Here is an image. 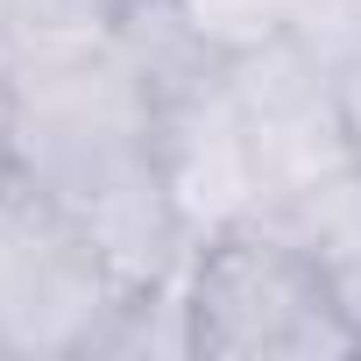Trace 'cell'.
Listing matches in <instances>:
<instances>
[{
  "label": "cell",
  "instance_id": "cell-1",
  "mask_svg": "<svg viewBox=\"0 0 361 361\" xmlns=\"http://www.w3.org/2000/svg\"><path fill=\"white\" fill-rule=\"evenodd\" d=\"M15 177L99 241L128 290L185 276L192 234L163 177L156 92L106 36L15 64Z\"/></svg>",
  "mask_w": 361,
  "mask_h": 361
},
{
  "label": "cell",
  "instance_id": "cell-5",
  "mask_svg": "<svg viewBox=\"0 0 361 361\" xmlns=\"http://www.w3.org/2000/svg\"><path fill=\"white\" fill-rule=\"evenodd\" d=\"M269 220L290 227L319 255V269L333 283V305H340V319L361 340V163H347V170L319 177V185H305L298 199L269 206Z\"/></svg>",
  "mask_w": 361,
  "mask_h": 361
},
{
  "label": "cell",
  "instance_id": "cell-8",
  "mask_svg": "<svg viewBox=\"0 0 361 361\" xmlns=\"http://www.w3.org/2000/svg\"><path fill=\"white\" fill-rule=\"evenodd\" d=\"M15 185V64L0 57V192Z\"/></svg>",
  "mask_w": 361,
  "mask_h": 361
},
{
  "label": "cell",
  "instance_id": "cell-2",
  "mask_svg": "<svg viewBox=\"0 0 361 361\" xmlns=\"http://www.w3.org/2000/svg\"><path fill=\"white\" fill-rule=\"evenodd\" d=\"M185 326L199 361H319L361 354L319 255L269 213L234 220L185 255Z\"/></svg>",
  "mask_w": 361,
  "mask_h": 361
},
{
  "label": "cell",
  "instance_id": "cell-6",
  "mask_svg": "<svg viewBox=\"0 0 361 361\" xmlns=\"http://www.w3.org/2000/svg\"><path fill=\"white\" fill-rule=\"evenodd\" d=\"M213 50H255L269 36H290V0H185Z\"/></svg>",
  "mask_w": 361,
  "mask_h": 361
},
{
  "label": "cell",
  "instance_id": "cell-4",
  "mask_svg": "<svg viewBox=\"0 0 361 361\" xmlns=\"http://www.w3.org/2000/svg\"><path fill=\"white\" fill-rule=\"evenodd\" d=\"M227 92H234V114H241L255 177H262V213L354 163L333 78L305 43L269 36L255 50H234L227 57Z\"/></svg>",
  "mask_w": 361,
  "mask_h": 361
},
{
  "label": "cell",
  "instance_id": "cell-9",
  "mask_svg": "<svg viewBox=\"0 0 361 361\" xmlns=\"http://www.w3.org/2000/svg\"><path fill=\"white\" fill-rule=\"evenodd\" d=\"M121 8H128V0H99V15H106V22H114V15H121Z\"/></svg>",
  "mask_w": 361,
  "mask_h": 361
},
{
  "label": "cell",
  "instance_id": "cell-7",
  "mask_svg": "<svg viewBox=\"0 0 361 361\" xmlns=\"http://www.w3.org/2000/svg\"><path fill=\"white\" fill-rule=\"evenodd\" d=\"M326 78H333V99H340V128H347V142H354V163H361V22H354V36L340 43V57L326 64Z\"/></svg>",
  "mask_w": 361,
  "mask_h": 361
},
{
  "label": "cell",
  "instance_id": "cell-3",
  "mask_svg": "<svg viewBox=\"0 0 361 361\" xmlns=\"http://www.w3.org/2000/svg\"><path fill=\"white\" fill-rule=\"evenodd\" d=\"M128 283L99 241L29 177L0 192V361H78Z\"/></svg>",
  "mask_w": 361,
  "mask_h": 361
}]
</instances>
